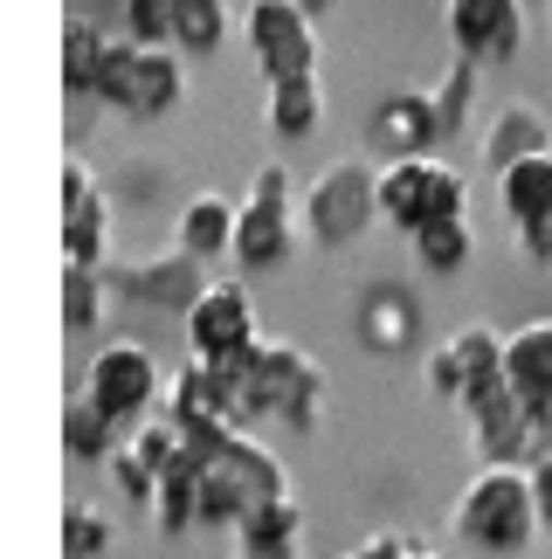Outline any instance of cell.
Segmentation results:
<instances>
[{"mask_svg": "<svg viewBox=\"0 0 552 559\" xmlns=\"http://www.w3.org/2000/svg\"><path fill=\"white\" fill-rule=\"evenodd\" d=\"M442 21L470 62H512L525 41V0H442Z\"/></svg>", "mask_w": 552, "mask_h": 559, "instance_id": "cell-14", "label": "cell"}, {"mask_svg": "<svg viewBox=\"0 0 552 559\" xmlns=\"http://www.w3.org/2000/svg\"><path fill=\"white\" fill-rule=\"evenodd\" d=\"M297 8H304V14H325V8H338V0H297Z\"/></svg>", "mask_w": 552, "mask_h": 559, "instance_id": "cell-40", "label": "cell"}, {"mask_svg": "<svg viewBox=\"0 0 552 559\" xmlns=\"http://www.w3.org/2000/svg\"><path fill=\"white\" fill-rule=\"evenodd\" d=\"M263 124H269L276 139H311L317 124H325V91H317V76H297V83H269Z\"/></svg>", "mask_w": 552, "mask_h": 559, "instance_id": "cell-26", "label": "cell"}, {"mask_svg": "<svg viewBox=\"0 0 552 559\" xmlns=\"http://www.w3.org/2000/svg\"><path fill=\"white\" fill-rule=\"evenodd\" d=\"M367 139H373L387 159H429L449 132H442V118H435V97H429V91H394V97H380V104H373Z\"/></svg>", "mask_w": 552, "mask_h": 559, "instance_id": "cell-16", "label": "cell"}, {"mask_svg": "<svg viewBox=\"0 0 552 559\" xmlns=\"http://www.w3.org/2000/svg\"><path fill=\"white\" fill-rule=\"evenodd\" d=\"M477 153H483V174H491V180H504L512 166H525V159L552 153V118L539 111L532 97H504L497 111L483 118V139H477Z\"/></svg>", "mask_w": 552, "mask_h": 559, "instance_id": "cell-15", "label": "cell"}, {"mask_svg": "<svg viewBox=\"0 0 552 559\" xmlns=\"http://www.w3.org/2000/svg\"><path fill=\"white\" fill-rule=\"evenodd\" d=\"M456 539L470 552H491V559H518L525 546L545 532L539 519V498H532V469H512V463H491L463 484L456 498Z\"/></svg>", "mask_w": 552, "mask_h": 559, "instance_id": "cell-2", "label": "cell"}, {"mask_svg": "<svg viewBox=\"0 0 552 559\" xmlns=\"http://www.w3.org/2000/svg\"><path fill=\"white\" fill-rule=\"evenodd\" d=\"M173 21L180 0H124V35L145 41V49H173Z\"/></svg>", "mask_w": 552, "mask_h": 559, "instance_id": "cell-32", "label": "cell"}, {"mask_svg": "<svg viewBox=\"0 0 552 559\" xmlns=\"http://www.w3.org/2000/svg\"><path fill=\"white\" fill-rule=\"evenodd\" d=\"M532 498H539V519H545V532H552V456L532 463Z\"/></svg>", "mask_w": 552, "mask_h": 559, "instance_id": "cell-38", "label": "cell"}, {"mask_svg": "<svg viewBox=\"0 0 552 559\" xmlns=\"http://www.w3.org/2000/svg\"><path fill=\"white\" fill-rule=\"evenodd\" d=\"M111 193H91V201L62 207V270H111Z\"/></svg>", "mask_w": 552, "mask_h": 559, "instance_id": "cell-20", "label": "cell"}, {"mask_svg": "<svg viewBox=\"0 0 552 559\" xmlns=\"http://www.w3.org/2000/svg\"><path fill=\"white\" fill-rule=\"evenodd\" d=\"M236 228H242V201H228V193H194V201L180 207V222H173V242L187 255H201V263H228V255H236Z\"/></svg>", "mask_w": 552, "mask_h": 559, "instance_id": "cell-17", "label": "cell"}, {"mask_svg": "<svg viewBox=\"0 0 552 559\" xmlns=\"http://www.w3.org/2000/svg\"><path fill=\"white\" fill-rule=\"evenodd\" d=\"M118 442H124L118 421L104 415L83 386H76V394H62V456H70V463H111Z\"/></svg>", "mask_w": 552, "mask_h": 559, "instance_id": "cell-22", "label": "cell"}, {"mask_svg": "<svg viewBox=\"0 0 552 559\" xmlns=\"http://www.w3.org/2000/svg\"><path fill=\"white\" fill-rule=\"evenodd\" d=\"M242 201H263V207L297 214V207H304V187H297V174H290L284 159H263L256 174H249V193H242Z\"/></svg>", "mask_w": 552, "mask_h": 559, "instance_id": "cell-33", "label": "cell"}, {"mask_svg": "<svg viewBox=\"0 0 552 559\" xmlns=\"http://www.w3.org/2000/svg\"><path fill=\"white\" fill-rule=\"evenodd\" d=\"M104 56H111V35H104L97 21H83V14L62 21V91L70 97H97Z\"/></svg>", "mask_w": 552, "mask_h": 559, "instance_id": "cell-23", "label": "cell"}, {"mask_svg": "<svg viewBox=\"0 0 552 559\" xmlns=\"http://www.w3.org/2000/svg\"><path fill=\"white\" fill-rule=\"evenodd\" d=\"M421 380H429L435 401H449L456 415H463L477 394L504 386V332H491V325H456L442 346H429Z\"/></svg>", "mask_w": 552, "mask_h": 559, "instance_id": "cell-9", "label": "cell"}, {"mask_svg": "<svg viewBox=\"0 0 552 559\" xmlns=\"http://www.w3.org/2000/svg\"><path fill=\"white\" fill-rule=\"evenodd\" d=\"M201 477H207V456H194L187 449L173 477H159V498H153V525L166 532V539H180V532L201 525Z\"/></svg>", "mask_w": 552, "mask_h": 559, "instance_id": "cell-24", "label": "cell"}, {"mask_svg": "<svg viewBox=\"0 0 552 559\" xmlns=\"http://www.w3.org/2000/svg\"><path fill=\"white\" fill-rule=\"evenodd\" d=\"M463 428H470V449H477L483 469H491V463L532 469L539 463V401H525L512 380L463 407Z\"/></svg>", "mask_w": 552, "mask_h": 559, "instance_id": "cell-11", "label": "cell"}, {"mask_svg": "<svg viewBox=\"0 0 552 559\" xmlns=\"http://www.w3.org/2000/svg\"><path fill=\"white\" fill-rule=\"evenodd\" d=\"M83 394H91L104 415H111L124 436L132 428L153 421V407H166V373L145 338H104V346L91 353V367H83Z\"/></svg>", "mask_w": 552, "mask_h": 559, "instance_id": "cell-7", "label": "cell"}, {"mask_svg": "<svg viewBox=\"0 0 552 559\" xmlns=\"http://www.w3.org/2000/svg\"><path fill=\"white\" fill-rule=\"evenodd\" d=\"M180 332H187V346H194V359H242L249 346H256V297H249L242 276H215L201 297H194V311L180 318Z\"/></svg>", "mask_w": 552, "mask_h": 559, "instance_id": "cell-12", "label": "cell"}, {"mask_svg": "<svg viewBox=\"0 0 552 559\" xmlns=\"http://www.w3.org/2000/svg\"><path fill=\"white\" fill-rule=\"evenodd\" d=\"M242 41L256 56L263 83H297L317 76V28L297 0H249L242 8Z\"/></svg>", "mask_w": 552, "mask_h": 559, "instance_id": "cell-10", "label": "cell"}, {"mask_svg": "<svg viewBox=\"0 0 552 559\" xmlns=\"http://www.w3.org/2000/svg\"><path fill=\"white\" fill-rule=\"evenodd\" d=\"M91 193H104V187H97V174H91V159H83V153H70V159H62V207L91 201Z\"/></svg>", "mask_w": 552, "mask_h": 559, "instance_id": "cell-35", "label": "cell"}, {"mask_svg": "<svg viewBox=\"0 0 552 559\" xmlns=\"http://www.w3.org/2000/svg\"><path fill=\"white\" fill-rule=\"evenodd\" d=\"M504 380L525 401H552V318H532V325L504 332Z\"/></svg>", "mask_w": 552, "mask_h": 559, "instance_id": "cell-21", "label": "cell"}, {"mask_svg": "<svg viewBox=\"0 0 552 559\" xmlns=\"http://www.w3.org/2000/svg\"><path fill=\"white\" fill-rule=\"evenodd\" d=\"M97 104L104 111H124V118H173L187 104V56L180 49H145L132 35H111Z\"/></svg>", "mask_w": 552, "mask_h": 559, "instance_id": "cell-4", "label": "cell"}, {"mask_svg": "<svg viewBox=\"0 0 552 559\" xmlns=\"http://www.w3.org/2000/svg\"><path fill=\"white\" fill-rule=\"evenodd\" d=\"M304 235L317 249H352L380 222V166L367 159H325L304 180Z\"/></svg>", "mask_w": 552, "mask_h": 559, "instance_id": "cell-5", "label": "cell"}, {"mask_svg": "<svg viewBox=\"0 0 552 559\" xmlns=\"http://www.w3.org/2000/svg\"><path fill=\"white\" fill-rule=\"evenodd\" d=\"M497 207H504V222H512V228H525V222H539V214H552V153L512 166V174L497 180Z\"/></svg>", "mask_w": 552, "mask_h": 559, "instance_id": "cell-27", "label": "cell"}, {"mask_svg": "<svg viewBox=\"0 0 552 559\" xmlns=\"http://www.w3.org/2000/svg\"><path fill=\"white\" fill-rule=\"evenodd\" d=\"M456 214H470V180L442 153L380 159V222H394L400 235H421L435 222H456Z\"/></svg>", "mask_w": 552, "mask_h": 559, "instance_id": "cell-6", "label": "cell"}, {"mask_svg": "<svg viewBox=\"0 0 552 559\" xmlns=\"http://www.w3.org/2000/svg\"><path fill=\"white\" fill-rule=\"evenodd\" d=\"M539 456H552V401H539Z\"/></svg>", "mask_w": 552, "mask_h": 559, "instance_id": "cell-39", "label": "cell"}, {"mask_svg": "<svg viewBox=\"0 0 552 559\" xmlns=\"http://www.w3.org/2000/svg\"><path fill=\"white\" fill-rule=\"evenodd\" d=\"M236 559H304V504L276 498L236 525Z\"/></svg>", "mask_w": 552, "mask_h": 559, "instance_id": "cell-19", "label": "cell"}, {"mask_svg": "<svg viewBox=\"0 0 552 559\" xmlns=\"http://www.w3.org/2000/svg\"><path fill=\"white\" fill-rule=\"evenodd\" d=\"M276 498H290V469L284 456L256 436V428H236L215 456H207V477H201V525H221L236 532L249 511H263Z\"/></svg>", "mask_w": 552, "mask_h": 559, "instance_id": "cell-3", "label": "cell"}, {"mask_svg": "<svg viewBox=\"0 0 552 559\" xmlns=\"http://www.w3.org/2000/svg\"><path fill=\"white\" fill-rule=\"evenodd\" d=\"M421 325H429V311H421L415 284H394V276L367 284V290H359V305H352V338L367 353H415L421 346Z\"/></svg>", "mask_w": 552, "mask_h": 559, "instance_id": "cell-13", "label": "cell"}, {"mask_svg": "<svg viewBox=\"0 0 552 559\" xmlns=\"http://www.w3.org/2000/svg\"><path fill=\"white\" fill-rule=\"evenodd\" d=\"M297 255V214L284 207H263V201H242V228H236V270L263 276V270H284Z\"/></svg>", "mask_w": 552, "mask_h": 559, "instance_id": "cell-18", "label": "cell"}, {"mask_svg": "<svg viewBox=\"0 0 552 559\" xmlns=\"http://www.w3.org/2000/svg\"><path fill=\"white\" fill-rule=\"evenodd\" d=\"M111 484H118V498H124V504H139V511H153V498H159V477L132 456V442H118V456H111Z\"/></svg>", "mask_w": 552, "mask_h": 559, "instance_id": "cell-34", "label": "cell"}, {"mask_svg": "<svg viewBox=\"0 0 552 559\" xmlns=\"http://www.w3.org/2000/svg\"><path fill=\"white\" fill-rule=\"evenodd\" d=\"M429 97H435V118H442V132L456 139L463 124L477 118V97H483V62H470V56H456L449 70L435 76V91H429Z\"/></svg>", "mask_w": 552, "mask_h": 559, "instance_id": "cell-28", "label": "cell"}, {"mask_svg": "<svg viewBox=\"0 0 552 559\" xmlns=\"http://www.w3.org/2000/svg\"><path fill=\"white\" fill-rule=\"evenodd\" d=\"M236 380V421H284V436H311L325 421V367L290 346V338H256L242 359H215Z\"/></svg>", "mask_w": 552, "mask_h": 559, "instance_id": "cell-1", "label": "cell"}, {"mask_svg": "<svg viewBox=\"0 0 552 559\" xmlns=\"http://www.w3.org/2000/svg\"><path fill=\"white\" fill-rule=\"evenodd\" d=\"M104 284H111L118 305H139V311H194V297L215 284L207 276L201 255H187L180 242L173 249H153V255H111V270H104Z\"/></svg>", "mask_w": 552, "mask_h": 559, "instance_id": "cell-8", "label": "cell"}, {"mask_svg": "<svg viewBox=\"0 0 552 559\" xmlns=\"http://www.w3.org/2000/svg\"><path fill=\"white\" fill-rule=\"evenodd\" d=\"M408 249H415L421 276H463L470 255H477V228H470V214H456V222H435V228L408 235Z\"/></svg>", "mask_w": 552, "mask_h": 559, "instance_id": "cell-25", "label": "cell"}, {"mask_svg": "<svg viewBox=\"0 0 552 559\" xmlns=\"http://www.w3.org/2000/svg\"><path fill=\"white\" fill-rule=\"evenodd\" d=\"M221 41H228V0H180L173 49L180 56H215Z\"/></svg>", "mask_w": 552, "mask_h": 559, "instance_id": "cell-30", "label": "cell"}, {"mask_svg": "<svg viewBox=\"0 0 552 559\" xmlns=\"http://www.w3.org/2000/svg\"><path fill=\"white\" fill-rule=\"evenodd\" d=\"M111 546H118L111 511H97L91 498H70V504H62V559H104Z\"/></svg>", "mask_w": 552, "mask_h": 559, "instance_id": "cell-29", "label": "cell"}, {"mask_svg": "<svg viewBox=\"0 0 552 559\" xmlns=\"http://www.w3.org/2000/svg\"><path fill=\"white\" fill-rule=\"evenodd\" d=\"M408 559H442V552H429V546H415V552H408Z\"/></svg>", "mask_w": 552, "mask_h": 559, "instance_id": "cell-41", "label": "cell"}, {"mask_svg": "<svg viewBox=\"0 0 552 559\" xmlns=\"http://www.w3.org/2000/svg\"><path fill=\"white\" fill-rule=\"evenodd\" d=\"M104 305H111L104 270H62V332H97Z\"/></svg>", "mask_w": 552, "mask_h": 559, "instance_id": "cell-31", "label": "cell"}, {"mask_svg": "<svg viewBox=\"0 0 552 559\" xmlns=\"http://www.w3.org/2000/svg\"><path fill=\"white\" fill-rule=\"evenodd\" d=\"M518 255H525V263H539V270H552V214H539V222L518 228Z\"/></svg>", "mask_w": 552, "mask_h": 559, "instance_id": "cell-36", "label": "cell"}, {"mask_svg": "<svg viewBox=\"0 0 552 559\" xmlns=\"http://www.w3.org/2000/svg\"><path fill=\"white\" fill-rule=\"evenodd\" d=\"M352 552H359V559H408L415 539H408V532H373V539H359Z\"/></svg>", "mask_w": 552, "mask_h": 559, "instance_id": "cell-37", "label": "cell"}]
</instances>
